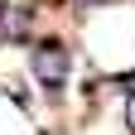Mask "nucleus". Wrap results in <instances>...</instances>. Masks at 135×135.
I'll list each match as a JSON object with an SVG mask.
<instances>
[{
  "instance_id": "39448f33",
  "label": "nucleus",
  "mask_w": 135,
  "mask_h": 135,
  "mask_svg": "<svg viewBox=\"0 0 135 135\" xmlns=\"http://www.w3.org/2000/svg\"><path fill=\"white\" fill-rule=\"evenodd\" d=\"M0 10H5V0H0Z\"/></svg>"
},
{
  "instance_id": "20e7f679",
  "label": "nucleus",
  "mask_w": 135,
  "mask_h": 135,
  "mask_svg": "<svg viewBox=\"0 0 135 135\" xmlns=\"http://www.w3.org/2000/svg\"><path fill=\"white\" fill-rule=\"evenodd\" d=\"M82 5H92V0H82Z\"/></svg>"
},
{
  "instance_id": "f257e3e1",
  "label": "nucleus",
  "mask_w": 135,
  "mask_h": 135,
  "mask_svg": "<svg viewBox=\"0 0 135 135\" xmlns=\"http://www.w3.org/2000/svg\"><path fill=\"white\" fill-rule=\"evenodd\" d=\"M34 77H39L44 87H63L68 82V53L58 44H39L34 48Z\"/></svg>"
},
{
  "instance_id": "7ed1b4c3",
  "label": "nucleus",
  "mask_w": 135,
  "mask_h": 135,
  "mask_svg": "<svg viewBox=\"0 0 135 135\" xmlns=\"http://www.w3.org/2000/svg\"><path fill=\"white\" fill-rule=\"evenodd\" d=\"M126 130H130V135H135V97H130V101H126Z\"/></svg>"
},
{
  "instance_id": "f03ea898",
  "label": "nucleus",
  "mask_w": 135,
  "mask_h": 135,
  "mask_svg": "<svg viewBox=\"0 0 135 135\" xmlns=\"http://www.w3.org/2000/svg\"><path fill=\"white\" fill-rule=\"evenodd\" d=\"M0 15H5V10H0ZM0 29H5V39H24V34H29V15L24 10H10Z\"/></svg>"
}]
</instances>
